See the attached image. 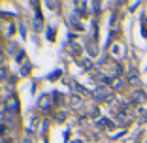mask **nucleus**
<instances>
[{
	"mask_svg": "<svg viewBox=\"0 0 147 143\" xmlns=\"http://www.w3.org/2000/svg\"><path fill=\"white\" fill-rule=\"evenodd\" d=\"M132 98H134L136 102H143V100H145V94H143L142 91H134L132 92Z\"/></svg>",
	"mask_w": 147,
	"mask_h": 143,
	"instance_id": "obj_1",
	"label": "nucleus"
},
{
	"mask_svg": "<svg viewBox=\"0 0 147 143\" xmlns=\"http://www.w3.org/2000/svg\"><path fill=\"white\" fill-rule=\"evenodd\" d=\"M8 105H9V111H11V113H15V111H17V102H15L13 98H9Z\"/></svg>",
	"mask_w": 147,
	"mask_h": 143,
	"instance_id": "obj_2",
	"label": "nucleus"
},
{
	"mask_svg": "<svg viewBox=\"0 0 147 143\" xmlns=\"http://www.w3.org/2000/svg\"><path fill=\"white\" fill-rule=\"evenodd\" d=\"M23 143H32V141H30V138H25V139H23Z\"/></svg>",
	"mask_w": 147,
	"mask_h": 143,
	"instance_id": "obj_3",
	"label": "nucleus"
}]
</instances>
